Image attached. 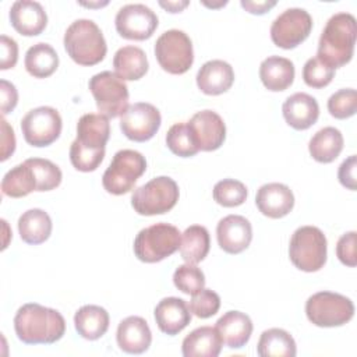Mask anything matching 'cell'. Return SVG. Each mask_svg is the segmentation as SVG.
<instances>
[{
  "mask_svg": "<svg viewBox=\"0 0 357 357\" xmlns=\"http://www.w3.org/2000/svg\"><path fill=\"white\" fill-rule=\"evenodd\" d=\"M110 123L103 114L86 113L77 123V138L70 146L71 165L79 172H93L105 158Z\"/></svg>",
  "mask_w": 357,
  "mask_h": 357,
  "instance_id": "cell-1",
  "label": "cell"
},
{
  "mask_svg": "<svg viewBox=\"0 0 357 357\" xmlns=\"http://www.w3.org/2000/svg\"><path fill=\"white\" fill-rule=\"evenodd\" d=\"M14 331L25 344H52L63 337L66 321L57 310L28 303L18 308L14 317Z\"/></svg>",
  "mask_w": 357,
  "mask_h": 357,
  "instance_id": "cell-2",
  "label": "cell"
},
{
  "mask_svg": "<svg viewBox=\"0 0 357 357\" xmlns=\"http://www.w3.org/2000/svg\"><path fill=\"white\" fill-rule=\"evenodd\" d=\"M356 35L357 24L353 14H333L319 36L317 57L335 70L347 64L354 53Z\"/></svg>",
  "mask_w": 357,
  "mask_h": 357,
  "instance_id": "cell-3",
  "label": "cell"
},
{
  "mask_svg": "<svg viewBox=\"0 0 357 357\" xmlns=\"http://www.w3.org/2000/svg\"><path fill=\"white\" fill-rule=\"evenodd\" d=\"M63 43L67 54L79 66H95L105 59L107 52L100 28L86 18H79L70 24Z\"/></svg>",
  "mask_w": 357,
  "mask_h": 357,
  "instance_id": "cell-4",
  "label": "cell"
},
{
  "mask_svg": "<svg viewBox=\"0 0 357 357\" xmlns=\"http://www.w3.org/2000/svg\"><path fill=\"white\" fill-rule=\"evenodd\" d=\"M180 230L165 222L148 226L137 234L134 240L135 257L146 264L159 262L180 248Z\"/></svg>",
  "mask_w": 357,
  "mask_h": 357,
  "instance_id": "cell-5",
  "label": "cell"
},
{
  "mask_svg": "<svg viewBox=\"0 0 357 357\" xmlns=\"http://www.w3.org/2000/svg\"><path fill=\"white\" fill-rule=\"evenodd\" d=\"M328 243L321 229L315 226L298 227L290 238L289 257L291 264L304 272H317L326 262Z\"/></svg>",
  "mask_w": 357,
  "mask_h": 357,
  "instance_id": "cell-6",
  "label": "cell"
},
{
  "mask_svg": "<svg viewBox=\"0 0 357 357\" xmlns=\"http://www.w3.org/2000/svg\"><path fill=\"white\" fill-rule=\"evenodd\" d=\"M178 195L177 183L167 176H159L134 190L131 205L138 215H163L174 208Z\"/></svg>",
  "mask_w": 357,
  "mask_h": 357,
  "instance_id": "cell-7",
  "label": "cell"
},
{
  "mask_svg": "<svg viewBox=\"0 0 357 357\" xmlns=\"http://www.w3.org/2000/svg\"><path fill=\"white\" fill-rule=\"evenodd\" d=\"M145 170L146 160L142 153L134 149L117 151L102 176L103 188L113 195L127 194Z\"/></svg>",
  "mask_w": 357,
  "mask_h": 357,
  "instance_id": "cell-8",
  "label": "cell"
},
{
  "mask_svg": "<svg viewBox=\"0 0 357 357\" xmlns=\"http://www.w3.org/2000/svg\"><path fill=\"white\" fill-rule=\"evenodd\" d=\"M305 314L308 321L317 326H342L353 318L354 304L343 294L318 291L308 297L305 303Z\"/></svg>",
  "mask_w": 357,
  "mask_h": 357,
  "instance_id": "cell-9",
  "label": "cell"
},
{
  "mask_svg": "<svg viewBox=\"0 0 357 357\" xmlns=\"http://www.w3.org/2000/svg\"><path fill=\"white\" fill-rule=\"evenodd\" d=\"M155 57L159 66L169 74H184L194 63L192 42L184 31H165L156 39Z\"/></svg>",
  "mask_w": 357,
  "mask_h": 357,
  "instance_id": "cell-10",
  "label": "cell"
},
{
  "mask_svg": "<svg viewBox=\"0 0 357 357\" xmlns=\"http://www.w3.org/2000/svg\"><path fill=\"white\" fill-rule=\"evenodd\" d=\"M88 86L100 114L107 119H114L127 110L130 96L128 88L116 73H98L89 79Z\"/></svg>",
  "mask_w": 357,
  "mask_h": 357,
  "instance_id": "cell-11",
  "label": "cell"
},
{
  "mask_svg": "<svg viewBox=\"0 0 357 357\" xmlns=\"http://www.w3.org/2000/svg\"><path fill=\"white\" fill-rule=\"evenodd\" d=\"M63 121L60 113L50 106L31 109L21 120L24 139L36 148L53 144L61 134Z\"/></svg>",
  "mask_w": 357,
  "mask_h": 357,
  "instance_id": "cell-12",
  "label": "cell"
},
{
  "mask_svg": "<svg viewBox=\"0 0 357 357\" xmlns=\"http://www.w3.org/2000/svg\"><path fill=\"white\" fill-rule=\"evenodd\" d=\"M312 29V18L308 11L291 7L279 14L271 25V39L282 49H294L304 42Z\"/></svg>",
  "mask_w": 357,
  "mask_h": 357,
  "instance_id": "cell-13",
  "label": "cell"
},
{
  "mask_svg": "<svg viewBox=\"0 0 357 357\" xmlns=\"http://www.w3.org/2000/svg\"><path fill=\"white\" fill-rule=\"evenodd\" d=\"M158 15L145 4L134 3L123 6L114 18L116 31L124 39H149L158 28Z\"/></svg>",
  "mask_w": 357,
  "mask_h": 357,
  "instance_id": "cell-14",
  "label": "cell"
},
{
  "mask_svg": "<svg viewBox=\"0 0 357 357\" xmlns=\"http://www.w3.org/2000/svg\"><path fill=\"white\" fill-rule=\"evenodd\" d=\"M160 123V112L153 105L137 102L121 114L120 128L128 139L145 142L158 132Z\"/></svg>",
  "mask_w": 357,
  "mask_h": 357,
  "instance_id": "cell-15",
  "label": "cell"
},
{
  "mask_svg": "<svg viewBox=\"0 0 357 357\" xmlns=\"http://www.w3.org/2000/svg\"><path fill=\"white\" fill-rule=\"evenodd\" d=\"M194 144L199 151L211 152L219 149L226 138V126L223 119L213 110L197 112L187 121Z\"/></svg>",
  "mask_w": 357,
  "mask_h": 357,
  "instance_id": "cell-16",
  "label": "cell"
},
{
  "mask_svg": "<svg viewBox=\"0 0 357 357\" xmlns=\"http://www.w3.org/2000/svg\"><path fill=\"white\" fill-rule=\"evenodd\" d=\"M216 238L225 252L240 254L252 240L251 223L241 215H227L216 226Z\"/></svg>",
  "mask_w": 357,
  "mask_h": 357,
  "instance_id": "cell-17",
  "label": "cell"
},
{
  "mask_svg": "<svg viewBox=\"0 0 357 357\" xmlns=\"http://www.w3.org/2000/svg\"><path fill=\"white\" fill-rule=\"evenodd\" d=\"M255 204L262 215L271 219H279L291 212L294 195L286 184L268 183L258 188Z\"/></svg>",
  "mask_w": 357,
  "mask_h": 357,
  "instance_id": "cell-18",
  "label": "cell"
},
{
  "mask_svg": "<svg viewBox=\"0 0 357 357\" xmlns=\"http://www.w3.org/2000/svg\"><path fill=\"white\" fill-rule=\"evenodd\" d=\"M10 22L13 28L24 36H36L47 25V15L40 3L32 0L14 1L10 8Z\"/></svg>",
  "mask_w": 357,
  "mask_h": 357,
  "instance_id": "cell-19",
  "label": "cell"
},
{
  "mask_svg": "<svg viewBox=\"0 0 357 357\" xmlns=\"http://www.w3.org/2000/svg\"><path fill=\"white\" fill-rule=\"evenodd\" d=\"M155 321L158 328L174 336L180 333L191 322V311L188 304L178 297H165L155 307Z\"/></svg>",
  "mask_w": 357,
  "mask_h": 357,
  "instance_id": "cell-20",
  "label": "cell"
},
{
  "mask_svg": "<svg viewBox=\"0 0 357 357\" xmlns=\"http://www.w3.org/2000/svg\"><path fill=\"white\" fill-rule=\"evenodd\" d=\"M116 340L123 351L128 354H141L149 349L152 333L144 318L131 315L119 324Z\"/></svg>",
  "mask_w": 357,
  "mask_h": 357,
  "instance_id": "cell-21",
  "label": "cell"
},
{
  "mask_svg": "<svg viewBox=\"0 0 357 357\" xmlns=\"http://www.w3.org/2000/svg\"><path fill=\"white\" fill-rule=\"evenodd\" d=\"M282 113L290 127L294 130H307L317 123L319 117V106L317 99L311 95L296 92L284 100Z\"/></svg>",
  "mask_w": 357,
  "mask_h": 357,
  "instance_id": "cell-22",
  "label": "cell"
},
{
  "mask_svg": "<svg viewBox=\"0 0 357 357\" xmlns=\"http://www.w3.org/2000/svg\"><path fill=\"white\" fill-rule=\"evenodd\" d=\"M234 82L233 67L223 60H209L197 73V85L205 95H220Z\"/></svg>",
  "mask_w": 357,
  "mask_h": 357,
  "instance_id": "cell-23",
  "label": "cell"
},
{
  "mask_svg": "<svg viewBox=\"0 0 357 357\" xmlns=\"http://www.w3.org/2000/svg\"><path fill=\"white\" fill-rule=\"evenodd\" d=\"M223 344L230 349H241L250 340L252 333L251 318L241 311L225 312L215 325Z\"/></svg>",
  "mask_w": 357,
  "mask_h": 357,
  "instance_id": "cell-24",
  "label": "cell"
},
{
  "mask_svg": "<svg viewBox=\"0 0 357 357\" xmlns=\"http://www.w3.org/2000/svg\"><path fill=\"white\" fill-rule=\"evenodd\" d=\"M294 74L293 61L280 56H269L259 66V78L272 92L287 89L294 81Z\"/></svg>",
  "mask_w": 357,
  "mask_h": 357,
  "instance_id": "cell-25",
  "label": "cell"
},
{
  "mask_svg": "<svg viewBox=\"0 0 357 357\" xmlns=\"http://www.w3.org/2000/svg\"><path fill=\"white\" fill-rule=\"evenodd\" d=\"M222 344L216 328L199 326L184 337L181 353L184 357H218Z\"/></svg>",
  "mask_w": 357,
  "mask_h": 357,
  "instance_id": "cell-26",
  "label": "cell"
},
{
  "mask_svg": "<svg viewBox=\"0 0 357 357\" xmlns=\"http://www.w3.org/2000/svg\"><path fill=\"white\" fill-rule=\"evenodd\" d=\"M113 67L116 74L123 81H137L148 71V59L145 52L138 46H123L113 57Z\"/></svg>",
  "mask_w": 357,
  "mask_h": 357,
  "instance_id": "cell-27",
  "label": "cell"
},
{
  "mask_svg": "<svg viewBox=\"0 0 357 357\" xmlns=\"http://www.w3.org/2000/svg\"><path fill=\"white\" fill-rule=\"evenodd\" d=\"M109 312L100 305H82L74 315V325L84 339L96 340L109 329Z\"/></svg>",
  "mask_w": 357,
  "mask_h": 357,
  "instance_id": "cell-28",
  "label": "cell"
},
{
  "mask_svg": "<svg viewBox=\"0 0 357 357\" xmlns=\"http://www.w3.org/2000/svg\"><path fill=\"white\" fill-rule=\"evenodd\" d=\"M18 231L26 244H42L50 237L52 219L43 209H28L18 219Z\"/></svg>",
  "mask_w": 357,
  "mask_h": 357,
  "instance_id": "cell-29",
  "label": "cell"
},
{
  "mask_svg": "<svg viewBox=\"0 0 357 357\" xmlns=\"http://www.w3.org/2000/svg\"><path fill=\"white\" fill-rule=\"evenodd\" d=\"M343 135L335 127H324L318 130L308 144L310 155L319 163L333 162L343 149Z\"/></svg>",
  "mask_w": 357,
  "mask_h": 357,
  "instance_id": "cell-30",
  "label": "cell"
},
{
  "mask_svg": "<svg viewBox=\"0 0 357 357\" xmlns=\"http://www.w3.org/2000/svg\"><path fill=\"white\" fill-rule=\"evenodd\" d=\"M257 353L261 357H294L297 353L293 336L280 328H271L261 333Z\"/></svg>",
  "mask_w": 357,
  "mask_h": 357,
  "instance_id": "cell-31",
  "label": "cell"
},
{
  "mask_svg": "<svg viewBox=\"0 0 357 357\" xmlns=\"http://www.w3.org/2000/svg\"><path fill=\"white\" fill-rule=\"evenodd\" d=\"M28 74L35 78H47L59 67V56L49 43H35L25 53L24 60Z\"/></svg>",
  "mask_w": 357,
  "mask_h": 357,
  "instance_id": "cell-32",
  "label": "cell"
},
{
  "mask_svg": "<svg viewBox=\"0 0 357 357\" xmlns=\"http://www.w3.org/2000/svg\"><path fill=\"white\" fill-rule=\"evenodd\" d=\"M211 238L206 227L201 225H192L184 230L180 241V254L187 264H198L209 252Z\"/></svg>",
  "mask_w": 357,
  "mask_h": 357,
  "instance_id": "cell-33",
  "label": "cell"
},
{
  "mask_svg": "<svg viewBox=\"0 0 357 357\" xmlns=\"http://www.w3.org/2000/svg\"><path fill=\"white\" fill-rule=\"evenodd\" d=\"M1 191L11 198H22L36 191V178L26 162L14 166L1 180Z\"/></svg>",
  "mask_w": 357,
  "mask_h": 357,
  "instance_id": "cell-34",
  "label": "cell"
},
{
  "mask_svg": "<svg viewBox=\"0 0 357 357\" xmlns=\"http://www.w3.org/2000/svg\"><path fill=\"white\" fill-rule=\"evenodd\" d=\"M36 178V191H50L60 185L63 174L57 165L43 158H31L25 160Z\"/></svg>",
  "mask_w": 357,
  "mask_h": 357,
  "instance_id": "cell-35",
  "label": "cell"
},
{
  "mask_svg": "<svg viewBox=\"0 0 357 357\" xmlns=\"http://www.w3.org/2000/svg\"><path fill=\"white\" fill-rule=\"evenodd\" d=\"M213 199L225 206L233 208L241 205L247 199V187L234 178H223L218 181L213 187Z\"/></svg>",
  "mask_w": 357,
  "mask_h": 357,
  "instance_id": "cell-36",
  "label": "cell"
},
{
  "mask_svg": "<svg viewBox=\"0 0 357 357\" xmlns=\"http://www.w3.org/2000/svg\"><path fill=\"white\" fill-rule=\"evenodd\" d=\"M166 145L174 155L181 158L194 156L199 151L192 141L187 123H176L169 128L166 134Z\"/></svg>",
  "mask_w": 357,
  "mask_h": 357,
  "instance_id": "cell-37",
  "label": "cell"
},
{
  "mask_svg": "<svg viewBox=\"0 0 357 357\" xmlns=\"http://www.w3.org/2000/svg\"><path fill=\"white\" fill-rule=\"evenodd\" d=\"M173 283L180 291L192 296L204 289L205 275L194 264H184L174 271Z\"/></svg>",
  "mask_w": 357,
  "mask_h": 357,
  "instance_id": "cell-38",
  "label": "cell"
},
{
  "mask_svg": "<svg viewBox=\"0 0 357 357\" xmlns=\"http://www.w3.org/2000/svg\"><path fill=\"white\" fill-rule=\"evenodd\" d=\"M328 110L332 117L343 120L356 114L357 92L353 88L339 89L328 99Z\"/></svg>",
  "mask_w": 357,
  "mask_h": 357,
  "instance_id": "cell-39",
  "label": "cell"
},
{
  "mask_svg": "<svg viewBox=\"0 0 357 357\" xmlns=\"http://www.w3.org/2000/svg\"><path fill=\"white\" fill-rule=\"evenodd\" d=\"M335 77V68L325 64L317 56L305 61L303 67V79L311 88H324L331 84Z\"/></svg>",
  "mask_w": 357,
  "mask_h": 357,
  "instance_id": "cell-40",
  "label": "cell"
},
{
  "mask_svg": "<svg viewBox=\"0 0 357 357\" xmlns=\"http://www.w3.org/2000/svg\"><path fill=\"white\" fill-rule=\"evenodd\" d=\"M188 308L191 314L198 318H211L220 308V297L211 289H201L198 293L192 294L188 303Z\"/></svg>",
  "mask_w": 357,
  "mask_h": 357,
  "instance_id": "cell-41",
  "label": "cell"
},
{
  "mask_svg": "<svg viewBox=\"0 0 357 357\" xmlns=\"http://www.w3.org/2000/svg\"><path fill=\"white\" fill-rule=\"evenodd\" d=\"M336 255L343 265L356 266V231H347L337 240Z\"/></svg>",
  "mask_w": 357,
  "mask_h": 357,
  "instance_id": "cell-42",
  "label": "cell"
},
{
  "mask_svg": "<svg viewBox=\"0 0 357 357\" xmlns=\"http://www.w3.org/2000/svg\"><path fill=\"white\" fill-rule=\"evenodd\" d=\"M0 42H1L0 43L1 45L0 68L1 70L13 68L18 60V45L13 38H10L7 35H1Z\"/></svg>",
  "mask_w": 357,
  "mask_h": 357,
  "instance_id": "cell-43",
  "label": "cell"
},
{
  "mask_svg": "<svg viewBox=\"0 0 357 357\" xmlns=\"http://www.w3.org/2000/svg\"><path fill=\"white\" fill-rule=\"evenodd\" d=\"M356 166H357V158L356 155H351L342 162L337 172V178L340 184L351 191L356 190Z\"/></svg>",
  "mask_w": 357,
  "mask_h": 357,
  "instance_id": "cell-44",
  "label": "cell"
},
{
  "mask_svg": "<svg viewBox=\"0 0 357 357\" xmlns=\"http://www.w3.org/2000/svg\"><path fill=\"white\" fill-rule=\"evenodd\" d=\"M0 100H1V114H7L14 110L18 102V92L14 84L7 79L0 81Z\"/></svg>",
  "mask_w": 357,
  "mask_h": 357,
  "instance_id": "cell-45",
  "label": "cell"
},
{
  "mask_svg": "<svg viewBox=\"0 0 357 357\" xmlns=\"http://www.w3.org/2000/svg\"><path fill=\"white\" fill-rule=\"evenodd\" d=\"M1 162L7 160L10 155L15 151V135L13 127L6 121L4 116L1 117Z\"/></svg>",
  "mask_w": 357,
  "mask_h": 357,
  "instance_id": "cell-46",
  "label": "cell"
},
{
  "mask_svg": "<svg viewBox=\"0 0 357 357\" xmlns=\"http://www.w3.org/2000/svg\"><path fill=\"white\" fill-rule=\"evenodd\" d=\"M241 7L245 8V11L257 15H262L266 11H269L272 7L276 6L275 0H264V1H251V0H241Z\"/></svg>",
  "mask_w": 357,
  "mask_h": 357,
  "instance_id": "cell-47",
  "label": "cell"
},
{
  "mask_svg": "<svg viewBox=\"0 0 357 357\" xmlns=\"http://www.w3.org/2000/svg\"><path fill=\"white\" fill-rule=\"evenodd\" d=\"M159 6L163 7L165 10H167L169 13H180V11H183V10L188 6V1H187V0H178V1H159Z\"/></svg>",
  "mask_w": 357,
  "mask_h": 357,
  "instance_id": "cell-48",
  "label": "cell"
},
{
  "mask_svg": "<svg viewBox=\"0 0 357 357\" xmlns=\"http://www.w3.org/2000/svg\"><path fill=\"white\" fill-rule=\"evenodd\" d=\"M205 6H208V7H219V6H225L227 1H220V3H218V4H212V3H206V1H202Z\"/></svg>",
  "mask_w": 357,
  "mask_h": 357,
  "instance_id": "cell-49",
  "label": "cell"
}]
</instances>
